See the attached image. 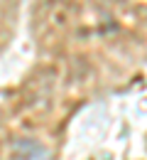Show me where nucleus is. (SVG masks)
Wrapping results in <instances>:
<instances>
[{
    "label": "nucleus",
    "mask_w": 147,
    "mask_h": 160,
    "mask_svg": "<svg viewBox=\"0 0 147 160\" xmlns=\"http://www.w3.org/2000/svg\"><path fill=\"white\" fill-rule=\"evenodd\" d=\"M12 153H15V160H52V155L47 153V148L32 138L15 140L12 143Z\"/></svg>",
    "instance_id": "nucleus-1"
}]
</instances>
